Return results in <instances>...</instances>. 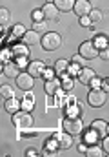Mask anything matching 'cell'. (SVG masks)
Here are the masks:
<instances>
[{
    "mask_svg": "<svg viewBox=\"0 0 109 157\" xmlns=\"http://www.w3.org/2000/svg\"><path fill=\"white\" fill-rule=\"evenodd\" d=\"M78 55H80L84 60H91V59H96V57L100 55V48L96 46L95 40H85V42L80 44Z\"/></svg>",
    "mask_w": 109,
    "mask_h": 157,
    "instance_id": "cell-1",
    "label": "cell"
},
{
    "mask_svg": "<svg viewBox=\"0 0 109 157\" xmlns=\"http://www.w3.org/2000/svg\"><path fill=\"white\" fill-rule=\"evenodd\" d=\"M40 44H42V48L45 51H55V49H58L62 46V37L58 33H55V31H47L42 37V42Z\"/></svg>",
    "mask_w": 109,
    "mask_h": 157,
    "instance_id": "cell-2",
    "label": "cell"
},
{
    "mask_svg": "<svg viewBox=\"0 0 109 157\" xmlns=\"http://www.w3.org/2000/svg\"><path fill=\"white\" fill-rule=\"evenodd\" d=\"M11 122H13L16 128L27 130V128H31V126H33V117H31V113H29V112H26V110H18L16 113H13Z\"/></svg>",
    "mask_w": 109,
    "mask_h": 157,
    "instance_id": "cell-3",
    "label": "cell"
},
{
    "mask_svg": "<svg viewBox=\"0 0 109 157\" xmlns=\"http://www.w3.org/2000/svg\"><path fill=\"white\" fill-rule=\"evenodd\" d=\"M87 102L93 108H102L107 102V95H106V91L102 88H95V90H91L87 93Z\"/></svg>",
    "mask_w": 109,
    "mask_h": 157,
    "instance_id": "cell-4",
    "label": "cell"
},
{
    "mask_svg": "<svg viewBox=\"0 0 109 157\" xmlns=\"http://www.w3.org/2000/svg\"><path fill=\"white\" fill-rule=\"evenodd\" d=\"M62 128L71 135H80L82 130H84V122H82L80 117H66L64 122H62Z\"/></svg>",
    "mask_w": 109,
    "mask_h": 157,
    "instance_id": "cell-5",
    "label": "cell"
},
{
    "mask_svg": "<svg viewBox=\"0 0 109 157\" xmlns=\"http://www.w3.org/2000/svg\"><path fill=\"white\" fill-rule=\"evenodd\" d=\"M16 88L22 90V91H31V90L35 88V77H33L29 71L20 73V75L16 77Z\"/></svg>",
    "mask_w": 109,
    "mask_h": 157,
    "instance_id": "cell-6",
    "label": "cell"
},
{
    "mask_svg": "<svg viewBox=\"0 0 109 157\" xmlns=\"http://www.w3.org/2000/svg\"><path fill=\"white\" fill-rule=\"evenodd\" d=\"M44 91H45L47 97H55V95H58L62 91V82L58 78H49L44 84Z\"/></svg>",
    "mask_w": 109,
    "mask_h": 157,
    "instance_id": "cell-7",
    "label": "cell"
},
{
    "mask_svg": "<svg viewBox=\"0 0 109 157\" xmlns=\"http://www.w3.org/2000/svg\"><path fill=\"white\" fill-rule=\"evenodd\" d=\"M91 9H93V7H91V2H89V0H76V2H74V7H73L74 15H78V17L89 15Z\"/></svg>",
    "mask_w": 109,
    "mask_h": 157,
    "instance_id": "cell-8",
    "label": "cell"
},
{
    "mask_svg": "<svg viewBox=\"0 0 109 157\" xmlns=\"http://www.w3.org/2000/svg\"><path fill=\"white\" fill-rule=\"evenodd\" d=\"M42 11H44V15H45L47 20H58V13H60V9L55 6V2H47V4H44V6H42Z\"/></svg>",
    "mask_w": 109,
    "mask_h": 157,
    "instance_id": "cell-9",
    "label": "cell"
},
{
    "mask_svg": "<svg viewBox=\"0 0 109 157\" xmlns=\"http://www.w3.org/2000/svg\"><path fill=\"white\" fill-rule=\"evenodd\" d=\"M4 108H5V112L7 113H16L18 110H22V101H18L16 97H11V99H5L4 101Z\"/></svg>",
    "mask_w": 109,
    "mask_h": 157,
    "instance_id": "cell-10",
    "label": "cell"
},
{
    "mask_svg": "<svg viewBox=\"0 0 109 157\" xmlns=\"http://www.w3.org/2000/svg\"><path fill=\"white\" fill-rule=\"evenodd\" d=\"M2 71H4V75L9 78H16L20 75V66L16 64V62H5L4 64V68H2Z\"/></svg>",
    "mask_w": 109,
    "mask_h": 157,
    "instance_id": "cell-11",
    "label": "cell"
},
{
    "mask_svg": "<svg viewBox=\"0 0 109 157\" xmlns=\"http://www.w3.org/2000/svg\"><path fill=\"white\" fill-rule=\"evenodd\" d=\"M56 139H58V146H60L62 150H67V148L73 146V135L67 133L66 130L60 132V133H56Z\"/></svg>",
    "mask_w": 109,
    "mask_h": 157,
    "instance_id": "cell-12",
    "label": "cell"
},
{
    "mask_svg": "<svg viewBox=\"0 0 109 157\" xmlns=\"http://www.w3.org/2000/svg\"><path fill=\"white\" fill-rule=\"evenodd\" d=\"M44 70H45V64H44L42 60H31L29 66H27V71H29L33 77H42Z\"/></svg>",
    "mask_w": 109,
    "mask_h": 157,
    "instance_id": "cell-13",
    "label": "cell"
},
{
    "mask_svg": "<svg viewBox=\"0 0 109 157\" xmlns=\"http://www.w3.org/2000/svg\"><path fill=\"white\" fill-rule=\"evenodd\" d=\"M11 53H13V57L15 59H18V57H29V46L27 44H13L11 46Z\"/></svg>",
    "mask_w": 109,
    "mask_h": 157,
    "instance_id": "cell-14",
    "label": "cell"
},
{
    "mask_svg": "<svg viewBox=\"0 0 109 157\" xmlns=\"http://www.w3.org/2000/svg\"><path fill=\"white\" fill-rule=\"evenodd\" d=\"M95 77H96L95 70H91V68H82L80 73H78V82H82V84H91V80Z\"/></svg>",
    "mask_w": 109,
    "mask_h": 157,
    "instance_id": "cell-15",
    "label": "cell"
},
{
    "mask_svg": "<svg viewBox=\"0 0 109 157\" xmlns=\"http://www.w3.org/2000/svg\"><path fill=\"white\" fill-rule=\"evenodd\" d=\"M22 42H24V44H27V46H35V44H40L42 39H40V33H38V31L29 29V31L22 37Z\"/></svg>",
    "mask_w": 109,
    "mask_h": 157,
    "instance_id": "cell-16",
    "label": "cell"
},
{
    "mask_svg": "<svg viewBox=\"0 0 109 157\" xmlns=\"http://www.w3.org/2000/svg\"><path fill=\"white\" fill-rule=\"evenodd\" d=\"M91 128L100 135V137H106L109 133V130H107V122L106 121H102V119H96V121H93L91 122Z\"/></svg>",
    "mask_w": 109,
    "mask_h": 157,
    "instance_id": "cell-17",
    "label": "cell"
},
{
    "mask_svg": "<svg viewBox=\"0 0 109 157\" xmlns=\"http://www.w3.org/2000/svg\"><path fill=\"white\" fill-rule=\"evenodd\" d=\"M69 64H71L69 60H66V59H58V60L55 62V71H56V73L62 77L64 73H67V70H69Z\"/></svg>",
    "mask_w": 109,
    "mask_h": 157,
    "instance_id": "cell-18",
    "label": "cell"
},
{
    "mask_svg": "<svg viewBox=\"0 0 109 157\" xmlns=\"http://www.w3.org/2000/svg\"><path fill=\"white\" fill-rule=\"evenodd\" d=\"M22 110H26V112H33L35 110V95H31L29 91L22 99Z\"/></svg>",
    "mask_w": 109,
    "mask_h": 157,
    "instance_id": "cell-19",
    "label": "cell"
},
{
    "mask_svg": "<svg viewBox=\"0 0 109 157\" xmlns=\"http://www.w3.org/2000/svg\"><path fill=\"white\" fill-rule=\"evenodd\" d=\"M74 2L76 0H55V6L60 11H71L73 7H74Z\"/></svg>",
    "mask_w": 109,
    "mask_h": 157,
    "instance_id": "cell-20",
    "label": "cell"
},
{
    "mask_svg": "<svg viewBox=\"0 0 109 157\" xmlns=\"http://www.w3.org/2000/svg\"><path fill=\"white\" fill-rule=\"evenodd\" d=\"M98 139H102V137H100V135H98L93 128H91V130L84 135V143H87L89 146H91V144H96V143H98Z\"/></svg>",
    "mask_w": 109,
    "mask_h": 157,
    "instance_id": "cell-21",
    "label": "cell"
},
{
    "mask_svg": "<svg viewBox=\"0 0 109 157\" xmlns=\"http://www.w3.org/2000/svg\"><path fill=\"white\" fill-rule=\"evenodd\" d=\"M44 146H45V152H55L56 148H60V146H58V139H56V135H53V137L45 139Z\"/></svg>",
    "mask_w": 109,
    "mask_h": 157,
    "instance_id": "cell-22",
    "label": "cell"
},
{
    "mask_svg": "<svg viewBox=\"0 0 109 157\" xmlns=\"http://www.w3.org/2000/svg\"><path fill=\"white\" fill-rule=\"evenodd\" d=\"M104 154H106L104 148L102 146H96V144H91L87 148V152H85V155H89V157H102Z\"/></svg>",
    "mask_w": 109,
    "mask_h": 157,
    "instance_id": "cell-23",
    "label": "cell"
},
{
    "mask_svg": "<svg viewBox=\"0 0 109 157\" xmlns=\"http://www.w3.org/2000/svg\"><path fill=\"white\" fill-rule=\"evenodd\" d=\"M80 113H82V108H80L78 101L71 102L69 108H67V117H80Z\"/></svg>",
    "mask_w": 109,
    "mask_h": 157,
    "instance_id": "cell-24",
    "label": "cell"
},
{
    "mask_svg": "<svg viewBox=\"0 0 109 157\" xmlns=\"http://www.w3.org/2000/svg\"><path fill=\"white\" fill-rule=\"evenodd\" d=\"M0 95H2L4 101H5V99H11V97H15V90H13L9 84H2V88H0Z\"/></svg>",
    "mask_w": 109,
    "mask_h": 157,
    "instance_id": "cell-25",
    "label": "cell"
},
{
    "mask_svg": "<svg viewBox=\"0 0 109 157\" xmlns=\"http://www.w3.org/2000/svg\"><path fill=\"white\" fill-rule=\"evenodd\" d=\"M62 90L64 91H71L73 90V80H71V75L69 73H64L62 75Z\"/></svg>",
    "mask_w": 109,
    "mask_h": 157,
    "instance_id": "cell-26",
    "label": "cell"
},
{
    "mask_svg": "<svg viewBox=\"0 0 109 157\" xmlns=\"http://www.w3.org/2000/svg\"><path fill=\"white\" fill-rule=\"evenodd\" d=\"M9 20H11V13H9V9L2 7V9H0V22H2V26H7Z\"/></svg>",
    "mask_w": 109,
    "mask_h": 157,
    "instance_id": "cell-27",
    "label": "cell"
},
{
    "mask_svg": "<svg viewBox=\"0 0 109 157\" xmlns=\"http://www.w3.org/2000/svg\"><path fill=\"white\" fill-rule=\"evenodd\" d=\"M27 31H26V28L22 26V24H15L13 26V37H24Z\"/></svg>",
    "mask_w": 109,
    "mask_h": 157,
    "instance_id": "cell-28",
    "label": "cell"
},
{
    "mask_svg": "<svg viewBox=\"0 0 109 157\" xmlns=\"http://www.w3.org/2000/svg\"><path fill=\"white\" fill-rule=\"evenodd\" d=\"M89 18H91L93 24H95V22H100V20H102V11H100V9H91Z\"/></svg>",
    "mask_w": 109,
    "mask_h": 157,
    "instance_id": "cell-29",
    "label": "cell"
},
{
    "mask_svg": "<svg viewBox=\"0 0 109 157\" xmlns=\"http://www.w3.org/2000/svg\"><path fill=\"white\" fill-rule=\"evenodd\" d=\"M33 29H35V31H38V33H44V31H47V24H45L44 20L33 22Z\"/></svg>",
    "mask_w": 109,
    "mask_h": 157,
    "instance_id": "cell-30",
    "label": "cell"
},
{
    "mask_svg": "<svg viewBox=\"0 0 109 157\" xmlns=\"http://www.w3.org/2000/svg\"><path fill=\"white\" fill-rule=\"evenodd\" d=\"M31 18H33V22L45 20V15H44V11H42V9H33V13H31Z\"/></svg>",
    "mask_w": 109,
    "mask_h": 157,
    "instance_id": "cell-31",
    "label": "cell"
},
{
    "mask_svg": "<svg viewBox=\"0 0 109 157\" xmlns=\"http://www.w3.org/2000/svg\"><path fill=\"white\" fill-rule=\"evenodd\" d=\"M80 70H82V68H80V64H78V62H73V64H69L67 73H69L71 77H74V75H78V73H80Z\"/></svg>",
    "mask_w": 109,
    "mask_h": 157,
    "instance_id": "cell-32",
    "label": "cell"
},
{
    "mask_svg": "<svg viewBox=\"0 0 109 157\" xmlns=\"http://www.w3.org/2000/svg\"><path fill=\"white\" fill-rule=\"evenodd\" d=\"M55 68H45L44 70V73H42V77L45 78V80H49V78H55Z\"/></svg>",
    "mask_w": 109,
    "mask_h": 157,
    "instance_id": "cell-33",
    "label": "cell"
},
{
    "mask_svg": "<svg viewBox=\"0 0 109 157\" xmlns=\"http://www.w3.org/2000/svg\"><path fill=\"white\" fill-rule=\"evenodd\" d=\"M93 22H91V18H89V15H85V17H80V26H84V28H89Z\"/></svg>",
    "mask_w": 109,
    "mask_h": 157,
    "instance_id": "cell-34",
    "label": "cell"
},
{
    "mask_svg": "<svg viewBox=\"0 0 109 157\" xmlns=\"http://www.w3.org/2000/svg\"><path fill=\"white\" fill-rule=\"evenodd\" d=\"M102 148H104V152L109 155V133L106 137H102Z\"/></svg>",
    "mask_w": 109,
    "mask_h": 157,
    "instance_id": "cell-35",
    "label": "cell"
},
{
    "mask_svg": "<svg viewBox=\"0 0 109 157\" xmlns=\"http://www.w3.org/2000/svg\"><path fill=\"white\" fill-rule=\"evenodd\" d=\"M13 53H11V49H2V53H0V57H2V60H5V62H9V57H11Z\"/></svg>",
    "mask_w": 109,
    "mask_h": 157,
    "instance_id": "cell-36",
    "label": "cell"
},
{
    "mask_svg": "<svg viewBox=\"0 0 109 157\" xmlns=\"http://www.w3.org/2000/svg\"><path fill=\"white\" fill-rule=\"evenodd\" d=\"M106 93H109V77H106V78H102V86H100Z\"/></svg>",
    "mask_w": 109,
    "mask_h": 157,
    "instance_id": "cell-37",
    "label": "cell"
},
{
    "mask_svg": "<svg viewBox=\"0 0 109 157\" xmlns=\"http://www.w3.org/2000/svg\"><path fill=\"white\" fill-rule=\"evenodd\" d=\"M91 86H93V88H100V86H102V80H100L98 77H95L93 80H91Z\"/></svg>",
    "mask_w": 109,
    "mask_h": 157,
    "instance_id": "cell-38",
    "label": "cell"
},
{
    "mask_svg": "<svg viewBox=\"0 0 109 157\" xmlns=\"http://www.w3.org/2000/svg\"><path fill=\"white\" fill-rule=\"evenodd\" d=\"M87 148H89V144H87V143H80V144H78V150H80L82 154H85V152H87Z\"/></svg>",
    "mask_w": 109,
    "mask_h": 157,
    "instance_id": "cell-39",
    "label": "cell"
},
{
    "mask_svg": "<svg viewBox=\"0 0 109 157\" xmlns=\"http://www.w3.org/2000/svg\"><path fill=\"white\" fill-rule=\"evenodd\" d=\"M26 155L27 157H36L38 155V152H36L35 148H29V150H26Z\"/></svg>",
    "mask_w": 109,
    "mask_h": 157,
    "instance_id": "cell-40",
    "label": "cell"
},
{
    "mask_svg": "<svg viewBox=\"0 0 109 157\" xmlns=\"http://www.w3.org/2000/svg\"><path fill=\"white\" fill-rule=\"evenodd\" d=\"M100 57H102V59H104V60H107L109 53H107V51H100Z\"/></svg>",
    "mask_w": 109,
    "mask_h": 157,
    "instance_id": "cell-41",
    "label": "cell"
},
{
    "mask_svg": "<svg viewBox=\"0 0 109 157\" xmlns=\"http://www.w3.org/2000/svg\"><path fill=\"white\" fill-rule=\"evenodd\" d=\"M107 130H109V124H107Z\"/></svg>",
    "mask_w": 109,
    "mask_h": 157,
    "instance_id": "cell-42",
    "label": "cell"
}]
</instances>
